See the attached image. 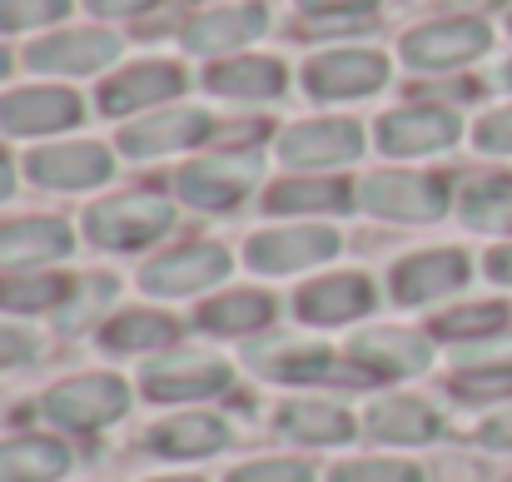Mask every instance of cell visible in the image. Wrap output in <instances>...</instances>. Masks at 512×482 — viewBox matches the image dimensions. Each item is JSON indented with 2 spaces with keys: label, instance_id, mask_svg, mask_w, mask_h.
I'll use <instances>...</instances> for the list:
<instances>
[{
  "label": "cell",
  "instance_id": "obj_22",
  "mask_svg": "<svg viewBox=\"0 0 512 482\" xmlns=\"http://www.w3.org/2000/svg\"><path fill=\"white\" fill-rule=\"evenodd\" d=\"M209 90L214 95H234V100H269L284 90V65L269 60V55H244V60H224L214 65L209 75Z\"/></svg>",
  "mask_w": 512,
  "mask_h": 482
},
{
  "label": "cell",
  "instance_id": "obj_16",
  "mask_svg": "<svg viewBox=\"0 0 512 482\" xmlns=\"http://www.w3.org/2000/svg\"><path fill=\"white\" fill-rule=\"evenodd\" d=\"M373 309V284L363 274H329L299 294V314L309 323H348Z\"/></svg>",
  "mask_w": 512,
  "mask_h": 482
},
{
  "label": "cell",
  "instance_id": "obj_29",
  "mask_svg": "<svg viewBox=\"0 0 512 482\" xmlns=\"http://www.w3.org/2000/svg\"><path fill=\"white\" fill-rule=\"evenodd\" d=\"M348 204V184L339 179H284L269 189L264 209L269 214H299V209H343Z\"/></svg>",
  "mask_w": 512,
  "mask_h": 482
},
{
  "label": "cell",
  "instance_id": "obj_34",
  "mask_svg": "<svg viewBox=\"0 0 512 482\" xmlns=\"http://www.w3.org/2000/svg\"><path fill=\"white\" fill-rule=\"evenodd\" d=\"M329 482H423V473L408 463H343Z\"/></svg>",
  "mask_w": 512,
  "mask_h": 482
},
{
  "label": "cell",
  "instance_id": "obj_32",
  "mask_svg": "<svg viewBox=\"0 0 512 482\" xmlns=\"http://www.w3.org/2000/svg\"><path fill=\"white\" fill-rule=\"evenodd\" d=\"M508 323V304H468V309H453L438 319L443 338H483V333H498Z\"/></svg>",
  "mask_w": 512,
  "mask_h": 482
},
{
  "label": "cell",
  "instance_id": "obj_42",
  "mask_svg": "<svg viewBox=\"0 0 512 482\" xmlns=\"http://www.w3.org/2000/svg\"><path fill=\"white\" fill-rule=\"evenodd\" d=\"M15 189V169H10V160H0V199Z\"/></svg>",
  "mask_w": 512,
  "mask_h": 482
},
{
  "label": "cell",
  "instance_id": "obj_21",
  "mask_svg": "<svg viewBox=\"0 0 512 482\" xmlns=\"http://www.w3.org/2000/svg\"><path fill=\"white\" fill-rule=\"evenodd\" d=\"M264 30V10L259 5H234V10H209L199 20L184 25V45L199 50V55H214V50H234L244 40H254Z\"/></svg>",
  "mask_w": 512,
  "mask_h": 482
},
{
  "label": "cell",
  "instance_id": "obj_15",
  "mask_svg": "<svg viewBox=\"0 0 512 482\" xmlns=\"http://www.w3.org/2000/svg\"><path fill=\"white\" fill-rule=\"evenodd\" d=\"M30 179L50 189H90L110 179V155L100 145H50L30 155Z\"/></svg>",
  "mask_w": 512,
  "mask_h": 482
},
{
  "label": "cell",
  "instance_id": "obj_35",
  "mask_svg": "<svg viewBox=\"0 0 512 482\" xmlns=\"http://www.w3.org/2000/svg\"><path fill=\"white\" fill-rule=\"evenodd\" d=\"M229 482H314V468H304V463H249Z\"/></svg>",
  "mask_w": 512,
  "mask_h": 482
},
{
  "label": "cell",
  "instance_id": "obj_37",
  "mask_svg": "<svg viewBox=\"0 0 512 482\" xmlns=\"http://www.w3.org/2000/svg\"><path fill=\"white\" fill-rule=\"evenodd\" d=\"M299 5L314 10V15H358V10H368L378 0H299Z\"/></svg>",
  "mask_w": 512,
  "mask_h": 482
},
{
  "label": "cell",
  "instance_id": "obj_20",
  "mask_svg": "<svg viewBox=\"0 0 512 482\" xmlns=\"http://www.w3.org/2000/svg\"><path fill=\"white\" fill-rule=\"evenodd\" d=\"M70 254V234L60 219H20L0 229V269H25V264H50Z\"/></svg>",
  "mask_w": 512,
  "mask_h": 482
},
{
  "label": "cell",
  "instance_id": "obj_2",
  "mask_svg": "<svg viewBox=\"0 0 512 482\" xmlns=\"http://www.w3.org/2000/svg\"><path fill=\"white\" fill-rule=\"evenodd\" d=\"M125 408H130V388L110 373L70 378L45 398V418L60 428H100V423H115Z\"/></svg>",
  "mask_w": 512,
  "mask_h": 482
},
{
  "label": "cell",
  "instance_id": "obj_46",
  "mask_svg": "<svg viewBox=\"0 0 512 482\" xmlns=\"http://www.w3.org/2000/svg\"><path fill=\"white\" fill-rule=\"evenodd\" d=\"M508 482H512V478H508Z\"/></svg>",
  "mask_w": 512,
  "mask_h": 482
},
{
  "label": "cell",
  "instance_id": "obj_4",
  "mask_svg": "<svg viewBox=\"0 0 512 482\" xmlns=\"http://www.w3.org/2000/svg\"><path fill=\"white\" fill-rule=\"evenodd\" d=\"M363 204L383 219H438L448 209V179L388 169L363 184Z\"/></svg>",
  "mask_w": 512,
  "mask_h": 482
},
{
  "label": "cell",
  "instance_id": "obj_39",
  "mask_svg": "<svg viewBox=\"0 0 512 482\" xmlns=\"http://www.w3.org/2000/svg\"><path fill=\"white\" fill-rule=\"evenodd\" d=\"M145 5H155V0H90V10H100V15H135Z\"/></svg>",
  "mask_w": 512,
  "mask_h": 482
},
{
  "label": "cell",
  "instance_id": "obj_12",
  "mask_svg": "<svg viewBox=\"0 0 512 482\" xmlns=\"http://www.w3.org/2000/svg\"><path fill=\"white\" fill-rule=\"evenodd\" d=\"M229 383V368L209 353H170L160 358L150 373H145V388L150 398L170 403V398H204V393H219Z\"/></svg>",
  "mask_w": 512,
  "mask_h": 482
},
{
  "label": "cell",
  "instance_id": "obj_26",
  "mask_svg": "<svg viewBox=\"0 0 512 482\" xmlns=\"http://www.w3.org/2000/svg\"><path fill=\"white\" fill-rule=\"evenodd\" d=\"M279 423H284V433H294L304 443H343V438H353V418L343 408H334V403H314V398L289 403L279 413Z\"/></svg>",
  "mask_w": 512,
  "mask_h": 482
},
{
  "label": "cell",
  "instance_id": "obj_17",
  "mask_svg": "<svg viewBox=\"0 0 512 482\" xmlns=\"http://www.w3.org/2000/svg\"><path fill=\"white\" fill-rule=\"evenodd\" d=\"M209 135V115L199 110H174V115H155L145 125H130L120 135V150L135 155V160H150V155H170V150H184L194 140Z\"/></svg>",
  "mask_w": 512,
  "mask_h": 482
},
{
  "label": "cell",
  "instance_id": "obj_43",
  "mask_svg": "<svg viewBox=\"0 0 512 482\" xmlns=\"http://www.w3.org/2000/svg\"><path fill=\"white\" fill-rule=\"evenodd\" d=\"M5 70H10V55H5V50H0V75H5Z\"/></svg>",
  "mask_w": 512,
  "mask_h": 482
},
{
  "label": "cell",
  "instance_id": "obj_3",
  "mask_svg": "<svg viewBox=\"0 0 512 482\" xmlns=\"http://www.w3.org/2000/svg\"><path fill=\"white\" fill-rule=\"evenodd\" d=\"M259 179V155L234 150V155H209L194 160L179 174V194L199 209H234Z\"/></svg>",
  "mask_w": 512,
  "mask_h": 482
},
{
  "label": "cell",
  "instance_id": "obj_24",
  "mask_svg": "<svg viewBox=\"0 0 512 482\" xmlns=\"http://www.w3.org/2000/svg\"><path fill=\"white\" fill-rule=\"evenodd\" d=\"M70 468V453L55 438H10L0 443V482H55Z\"/></svg>",
  "mask_w": 512,
  "mask_h": 482
},
{
  "label": "cell",
  "instance_id": "obj_18",
  "mask_svg": "<svg viewBox=\"0 0 512 482\" xmlns=\"http://www.w3.org/2000/svg\"><path fill=\"white\" fill-rule=\"evenodd\" d=\"M358 363H368L378 378H393V373H418L428 363V343L408 328H368L353 338V353Z\"/></svg>",
  "mask_w": 512,
  "mask_h": 482
},
{
  "label": "cell",
  "instance_id": "obj_5",
  "mask_svg": "<svg viewBox=\"0 0 512 482\" xmlns=\"http://www.w3.org/2000/svg\"><path fill=\"white\" fill-rule=\"evenodd\" d=\"M488 40H493V30L483 20H438V25L403 35V60L418 65V70H448V65L483 55Z\"/></svg>",
  "mask_w": 512,
  "mask_h": 482
},
{
  "label": "cell",
  "instance_id": "obj_38",
  "mask_svg": "<svg viewBox=\"0 0 512 482\" xmlns=\"http://www.w3.org/2000/svg\"><path fill=\"white\" fill-rule=\"evenodd\" d=\"M25 353H30V338H25V333L0 328V368H5V363H15V358H25Z\"/></svg>",
  "mask_w": 512,
  "mask_h": 482
},
{
  "label": "cell",
  "instance_id": "obj_6",
  "mask_svg": "<svg viewBox=\"0 0 512 482\" xmlns=\"http://www.w3.org/2000/svg\"><path fill=\"white\" fill-rule=\"evenodd\" d=\"M334 249H339V234L309 224V229H269V234H259V239L244 249V259H249L259 274H294V269L324 264Z\"/></svg>",
  "mask_w": 512,
  "mask_h": 482
},
{
  "label": "cell",
  "instance_id": "obj_27",
  "mask_svg": "<svg viewBox=\"0 0 512 482\" xmlns=\"http://www.w3.org/2000/svg\"><path fill=\"white\" fill-rule=\"evenodd\" d=\"M463 219L473 229H488V234H512V174L478 179L463 194Z\"/></svg>",
  "mask_w": 512,
  "mask_h": 482
},
{
  "label": "cell",
  "instance_id": "obj_41",
  "mask_svg": "<svg viewBox=\"0 0 512 482\" xmlns=\"http://www.w3.org/2000/svg\"><path fill=\"white\" fill-rule=\"evenodd\" d=\"M483 438L498 443V448H512V418H493V423L483 428Z\"/></svg>",
  "mask_w": 512,
  "mask_h": 482
},
{
  "label": "cell",
  "instance_id": "obj_10",
  "mask_svg": "<svg viewBox=\"0 0 512 482\" xmlns=\"http://www.w3.org/2000/svg\"><path fill=\"white\" fill-rule=\"evenodd\" d=\"M120 55V40L110 30H70V35H50L40 45H30V65L50 70V75H90L100 65H110Z\"/></svg>",
  "mask_w": 512,
  "mask_h": 482
},
{
  "label": "cell",
  "instance_id": "obj_40",
  "mask_svg": "<svg viewBox=\"0 0 512 482\" xmlns=\"http://www.w3.org/2000/svg\"><path fill=\"white\" fill-rule=\"evenodd\" d=\"M488 274H493V279H503V284H512V244L488 254Z\"/></svg>",
  "mask_w": 512,
  "mask_h": 482
},
{
  "label": "cell",
  "instance_id": "obj_25",
  "mask_svg": "<svg viewBox=\"0 0 512 482\" xmlns=\"http://www.w3.org/2000/svg\"><path fill=\"white\" fill-rule=\"evenodd\" d=\"M224 423L219 418H204V413H184V418H170V423H160L155 428V453H165V458H204V453H214V448H224Z\"/></svg>",
  "mask_w": 512,
  "mask_h": 482
},
{
  "label": "cell",
  "instance_id": "obj_9",
  "mask_svg": "<svg viewBox=\"0 0 512 482\" xmlns=\"http://www.w3.org/2000/svg\"><path fill=\"white\" fill-rule=\"evenodd\" d=\"M458 140V115L438 110V105H418V110H393L378 125V145L388 155H433L443 145Z\"/></svg>",
  "mask_w": 512,
  "mask_h": 482
},
{
  "label": "cell",
  "instance_id": "obj_8",
  "mask_svg": "<svg viewBox=\"0 0 512 482\" xmlns=\"http://www.w3.org/2000/svg\"><path fill=\"white\" fill-rule=\"evenodd\" d=\"M383 75H388L383 55H373V50H334V55L309 60L304 85H309V95H319V100H353V95L378 90Z\"/></svg>",
  "mask_w": 512,
  "mask_h": 482
},
{
  "label": "cell",
  "instance_id": "obj_36",
  "mask_svg": "<svg viewBox=\"0 0 512 482\" xmlns=\"http://www.w3.org/2000/svg\"><path fill=\"white\" fill-rule=\"evenodd\" d=\"M478 150H488V155H512V105L508 110L483 115V125H478Z\"/></svg>",
  "mask_w": 512,
  "mask_h": 482
},
{
  "label": "cell",
  "instance_id": "obj_28",
  "mask_svg": "<svg viewBox=\"0 0 512 482\" xmlns=\"http://www.w3.org/2000/svg\"><path fill=\"white\" fill-rule=\"evenodd\" d=\"M269 299L264 294H249V289H239V294H224V299H209L204 309H199V328H209V333H249V328H264L269 323Z\"/></svg>",
  "mask_w": 512,
  "mask_h": 482
},
{
  "label": "cell",
  "instance_id": "obj_11",
  "mask_svg": "<svg viewBox=\"0 0 512 482\" xmlns=\"http://www.w3.org/2000/svg\"><path fill=\"white\" fill-rule=\"evenodd\" d=\"M463 284H468V259L458 249H433V254H413L408 264H398L393 299L398 304H428V299H443Z\"/></svg>",
  "mask_w": 512,
  "mask_h": 482
},
{
  "label": "cell",
  "instance_id": "obj_30",
  "mask_svg": "<svg viewBox=\"0 0 512 482\" xmlns=\"http://www.w3.org/2000/svg\"><path fill=\"white\" fill-rule=\"evenodd\" d=\"M65 294H70L65 274H10V279H0V309H10V314H40V309L60 304Z\"/></svg>",
  "mask_w": 512,
  "mask_h": 482
},
{
  "label": "cell",
  "instance_id": "obj_13",
  "mask_svg": "<svg viewBox=\"0 0 512 482\" xmlns=\"http://www.w3.org/2000/svg\"><path fill=\"white\" fill-rule=\"evenodd\" d=\"M80 120V100L70 90H15L0 100V125L10 135H45L70 130Z\"/></svg>",
  "mask_w": 512,
  "mask_h": 482
},
{
  "label": "cell",
  "instance_id": "obj_44",
  "mask_svg": "<svg viewBox=\"0 0 512 482\" xmlns=\"http://www.w3.org/2000/svg\"><path fill=\"white\" fill-rule=\"evenodd\" d=\"M170 482H194V478H170Z\"/></svg>",
  "mask_w": 512,
  "mask_h": 482
},
{
  "label": "cell",
  "instance_id": "obj_45",
  "mask_svg": "<svg viewBox=\"0 0 512 482\" xmlns=\"http://www.w3.org/2000/svg\"><path fill=\"white\" fill-rule=\"evenodd\" d=\"M508 25H512V15H508Z\"/></svg>",
  "mask_w": 512,
  "mask_h": 482
},
{
  "label": "cell",
  "instance_id": "obj_33",
  "mask_svg": "<svg viewBox=\"0 0 512 482\" xmlns=\"http://www.w3.org/2000/svg\"><path fill=\"white\" fill-rule=\"evenodd\" d=\"M65 10H70V0H0V30L45 25V20H60Z\"/></svg>",
  "mask_w": 512,
  "mask_h": 482
},
{
  "label": "cell",
  "instance_id": "obj_31",
  "mask_svg": "<svg viewBox=\"0 0 512 482\" xmlns=\"http://www.w3.org/2000/svg\"><path fill=\"white\" fill-rule=\"evenodd\" d=\"M165 343H174V323L160 314H120L105 328V348H115V353H150Z\"/></svg>",
  "mask_w": 512,
  "mask_h": 482
},
{
  "label": "cell",
  "instance_id": "obj_19",
  "mask_svg": "<svg viewBox=\"0 0 512 482\" xmlns=\"http://www.w3.org/2000/svg\"><path fill=\"white\" fill-rule=\"evenodd\" d=\"M179 85H184V75L174 70V65H135V70H125V75H115L105 90H100V105H105V115H130V110H145V105H155V100H170L179 95Z\"/></svg>",
  "mask_w": 512,
  "mask_h": 482
},
{
  "label": "cell",
  "instance_id": "obj_1",
  "mask_svg": "<svg viewBox=\"0 0 512 482\" xmlns=\"http://www.w3.org/2000/svg\"><path fill=\"white\" fill-rule=\"evenodd\" d=\"M174 224V204L165 194H120L85 209V229L105 249H140Z\"/></svg>",
  "mask_w": 512,
  "mask_h": 482
},
{
  "label": "cell",
  "instance_id": "obj_14",
  "mask_svg": "<svg viewBox=\"0 0 512 482\" xmlns=\"http://www.w3.org/2000/svg\"><path fill=\"white\" fill-rule=\"evenodd\" d=\"M358 150H363V135H358V125H348V120L294 125V130L279 140L284 164H304V169H314V164H343V160H353Z\"/></svg>",
  "mask_w": 512,
  "mask_h": 482
},
{
  "label": "cell",
  "instance_id": "obj_7",
  "mask_svg": "<svg viewBox=\"0 0 512 482\" xmlns=\"http://www.w3.org/2000/svg\"><path fill=\"white\" fill-rule=\"evenodd\" d=\"M224 274H229V254L219 244H184V249H170L165 259H155L140 274V284H145V294L179 299V294H194V289H204Z\"/></svg>",
  "mask_w": 512,
  "mask_h": 482
},
{
  "label": "cell",
  "instance_id": "obj_23",
  "mask_svg": "<svg viewBox=\"0 0 512 482\" xmlns=\"http://www.w3.org/2000/svg\"><path fill=\"white\" fill-rule=\"evenodd\" d=\"M363 428H368V438H383V443H428L438 433V418L418 398H378L368 408Z\"/></svg>",
  "mask_w": 512,
  "mask_h": 482
}]
</instances>
